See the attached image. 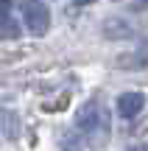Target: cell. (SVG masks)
<instances>
[{"label":"cell","mask_w":148,"mask_h":151,"mask_svg":"<svg viewBox=\"0 0 148 151\" xmlns=\"http://www.w3.org/2000/svg\"><path fill=\"white\" fill-rule=\"evenodd\" d=\"M20 20L34 37H42L50 28V9L45 0H20Z\"/></svg>","instance_id":"1"},{"label":"cell","mask_w":148,"mask_h":151,"mask_svg":"<svg viewBox=\"0 0 148 151\" xmlns=\"http://www.w3.org/2000/svg\"><path fill=\"white\" fill-rule=\"evenodd\" d=\"M17 34H20V25H14V20L6 11H0V37H17Z\"/></svg>","instance_id":"4"},{"label":"cell","mask_w":148,"mask_h":151,"mask_svg":"<svg viewBox=\"0 0 148 151\" xmlns=\"http://www.w3.org/2000/svg\"><path fill=\"white\" fill-rule=\"evenodd\" d=\"M104 112H101V106L98 104H84L81 109H78V115H76V123H78V129H84V132H98V129H104Z\"/></svg>","instance_id":"2"},{"label":"cell","mask_w":148,"mask_h":151,"mask_svg":"<svg viewBox=\"0 0 148 151\" xmlns=\"http://www.w3.org/2000/svg\"><path fill=\"white\" fill-rule=\"evenodd\" d=\"M0 3H6V0H0Z\"/></svg>","instance_id":"6"},{"label":"cell","mask_w":148,"mask_h":151,"mask_svg":"<svg viewBox=\"0 0 148 151\" xmlns=\"http://www.w3.org/2000/svg\"><path fill=\"white\" fill-rule=\"evenodd\" d=\"M145 106V92H123L120 98H117V115L120 118H137L140 112H143Z\"/></svg>","instance_id":"3"},{"label":"cell","mask_w":148,"mask_h":151,"mask_svg":"<svg viewBox=\"0 0 148 151\" xmlns=\"http://www.w3.org/2000/svg\"><path fill=\"white\" fill-rule=\"evenodd\" d=\"M70 3H76V6H89V3H95V0H70Z\"/></svg>","instance_id":"5"}]
</instances>
